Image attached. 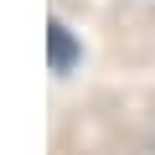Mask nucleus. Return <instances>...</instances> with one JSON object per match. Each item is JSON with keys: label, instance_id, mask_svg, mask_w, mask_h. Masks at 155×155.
I'll return each instance as SVG.
<instances>
[{"label": "nucleus", "instance_id": "1", "mask_svg": "<svg viewBox=\"0 0 155 155\" xmlns=\"http://www.w3.org/2000/svg\"><path fill=\"white\" fill-rule=\"evenodd\" d=\"M47 52H52V72H67L78 57H83V47L72 41V31H67L62 21H52V26H47Z\"/></svg>", "mask_w": 155, "mask_h": 155}]
</instances>
